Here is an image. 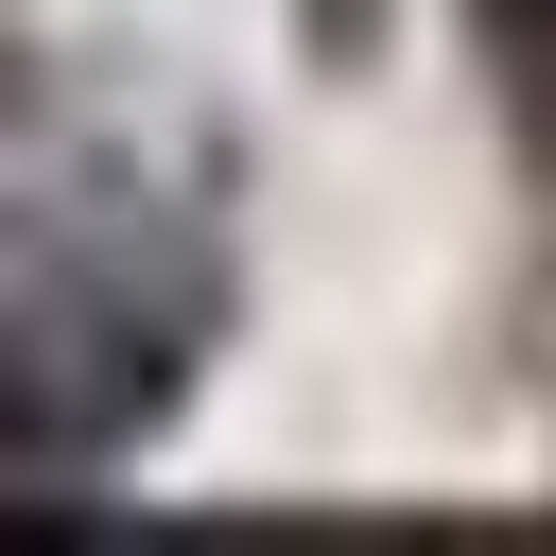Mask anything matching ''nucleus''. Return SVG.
Masks as SVG:
<instances>
[{
  "mask_svg": "<svg viewBox=\"0 0 556 556\" xmlns=\"http://www.w3.org/2000/svg\"><path fill=\"white\" fill-rule=\"evenodd\" d=\"M486 35H504L521 70H556V0H486Z\"/></svg>",
  "mask_w": 556,
  "mask_h": 556,
  "instance_id": "nucleus-2",
  "label": "nucleus"
},
{
  "mask_svg": "<svg viewBox=\"0 0 556 556\" xmlns=\"http://www.w3.org/2000/svg\"><path fill=\"white\" fill-rule=\"evenodd\" d=\"M174 382H191V295H174L156 261H122V243L52 261V278L0 313V504L122 469V452L174 417Z\"/></svg>",
  "mask_w": 556,
  "mask_h": 556,
  "instance_id": "nucleus-1",
  "label": "nucleus"
}]
</instances>
